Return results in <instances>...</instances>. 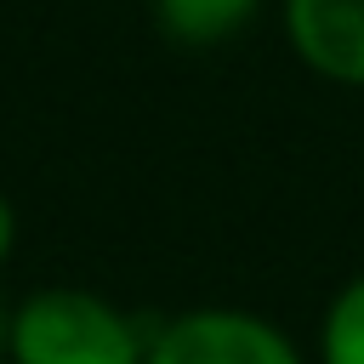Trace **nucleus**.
<instances>
[{"mask_svg":"<svg viewBox=\"0 0 364 364\" xmlns=\"http://www.w3.org/2000/svg\"><path fill=\"white\" fill-rule=\"evenodd\" d=\"M262 0H154V23L182 51H216L256 23Z\"/></svg>","mask_w":364,"mask_h":364,"instance_id":"obj_4","label":"nucleus"},{"mask_svg":"<svg viewBox=\"0 0 364 364\" xmlns=\"http://www.w3.org/2000/svg\"><path fill=\"white\" fill-rule=\"evenodd\" d=\"M142 364H307L296 336L256 307H182L148 324Z\"/></svg>","mask_w":364,"mask_h":364,"instance_id":"obj_2","label":"nucleus"},{"mask_svg":"<svg viewBox=\"0 0 364 364\" xmlns=\"http://www.w3.org/2000/svg\"><path fill=\"white\" fill-rule=\"evenodd\" d=\"M6 347H11V301L0 296V364H6Z\"/></svg>","mask_w":364,"mask_h":364,"instance_id":"obj_7","label":"nucleus"},{"mask_svg":"<svg viewBox=\"0 0 364 364\" xmlns=\"http://www.w3.org/2000/svg\"><path fill=\"white\" fill-rule=\"evenodd\" d=\"M142 353L148 324L97 290L46 284L11 307L6 364H142Z\"/></svg>","mask_w":364,"mask_h":364,"instance_id":"obj_1","label":"nucleus"},{"mask_svg":"<svg viewBox=\"0 0 364 364\" xmlns=\"http://www.w3.org/2000/svg\"><path fill=\"white\" fill-rule=\"evenodd\" d=\"M279 28L307 74L364 91V0H279Z\"/></svg>","mask_w":364,"mask_h":364,"instance_id":"obj_3","label":"nucleus"},{"mask_svg":"<svg viewBox=\"0 0 364 364\" xmlns=\"http://www.w3.org/2000/svg\"><path fill=\"white\" fill-rule=\"evenodd\" d=\"M313 364H364V273L330 290L313 336Z\"/></svg>","mask_w":364,"mask_h":364,"instance_id":"obj_5","label":"nucleus"},{"mask_svg":"<svg viewBox=\"0 0 364 364\" xmlns=\"http://www.w3.org/2000/svg\"><path fill=\"white\" fill-rule=\"evenodd\" d=\"M11 250H17V210H11V199L0 193V267L11 262Z\"/></svg>","mask_w":364,"mask_h":364,"instance_id":"obj_6","label":"nucleus"}]
</instances>
